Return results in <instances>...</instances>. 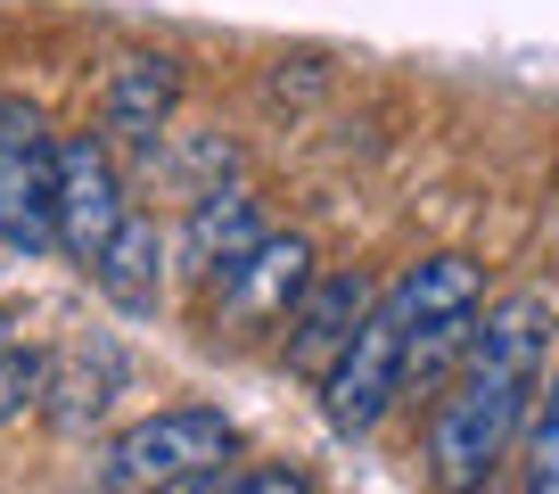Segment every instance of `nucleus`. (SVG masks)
<instances>
[{
  "label": "nucleus",
  "mask_w": 559,
  "mask_h": 494,
  "mask_svg": "<svg viewBox=\"0 0 559 494\" xmlns=\"http://www.w3.org/2000/svg\"><path fill=\"white\" fill-rule=\"evenodd\" d=\"M0 247L25 264L58 256V132L17 91H0Z\"/></svg>",
  "instance_id": "4"
},
{
  "label": "nucleus",
  "mask_w": 559,
  "mask_h": 494,
  "mask_svg": "<svg viewBox=\"0 0 559 494\" xmlns=\"http://www.w3.org/2000/svg\"><path fill=\"white\" fill-rule=\"evenodd\" d=\"M263 239H272V223H263V198L247 190V181H214V190H198L190 214H181V264H190V281H206L214 297H223V281Z\"/></svg>",
  "instance_id": "10"
},
{
  "label": "nucleus",
  "mask_w": 559,
  "mask_h": 494,
  "mask_svg": "<svg viewBox=\"0 0 559 494\" xmlns=\"http://www.w3.org/2000/svg\"><path fill=\"white\" fill-rule=\"evenodd\" d=\"M519 486L559 494V370H551V388L535 396V421L519 437Z\"/></svg>",
  "instance_id": "13"
},
{
  "label": "nucleus",
  "mask_w": 559,
  "mask_h": 494,
  "mask_svg": "<svg viewBox=\"0 0 559 494\" xmlns=\"http://www.w3.org/2000/svg\"><path fill=\"white\" fill-rule=\"evenodd\" d=\"M41 379H50V354L41 346H0V428L25 421V412H41Z\"/></svg>",
  "instance_id": "14"
},
{
  "label": "nucleus",
  "mask_w": 559,
  "mask_h": 494,
  "mask_svg": "<svg viewBox=\"0 0 559 494\" xmlns=\"http://www.w3.org/2000/svg\"><path fill=\"white\" fill-rule=\"evenodd\" d=\"M123 396V354L107 346V338H74V346L50 354V379H41V421L67 428V437H83V428H99L107 412H116Z\"/></svg>",
  "instance_id": "11"
},
{
  "label": "nucleus",
  "mask_w": 559,
  "mask_h": 494,
  "mask_svg": "<svg viewBox=\"0 0 559 494\" xmlns=\"http://www.w3.org/2000/svg\"><path fill=\"white\" fill-rule=\"evenodd\" d=\"M313 272H321L313 239H305V231H272V239L223 281L214 330H223L230 346H239V338H263V330H288V314H297V297L313 289Z\"/></svg>",
  "instance_id": "7"
},
{
  "label": "nucleus",
  "mask_w": 559,
  "mask_h": 494,
  "mask_svg": "<svg viewBox=\"0 0 559 494\" xmlns=\"http://www.w3.org/2000/svg\"><path fill=\"white\" fill-rule=\"evenodd\" d=\"M370 305H379V281H370L362 264L313 272V289L297 297V314H288V330H280V363L321 388V379H330V363L354 346V330L370 321Z\"/></svg>",
  "instance_id": "8"
},
{
  "label": "nucleus",
  "mask_w": 559,
  "mask_h": 494,
  "mask_svg": "<svg viewBox=\"0 0 559 494\" xmlns=\"http://www.w3.org/2000/svg\"><path fill=\"white\" fill-rule=\"evenodd\" d=\"M239 461V428L214 404H165L148 421H132L116 445L99 454V486L107 494H214Z\"/></svg>",
  "instance_id": "2"
},
{
  "label": "nucleus",
  "mask_w": 559,
  "mask_h": 494,
  "mask_svg": "<svg viewBox=\"0 0 559 494\" xmlns=\"http://www.w3.org/2000/svg\"><path fill=\"white\" fill-rule=\"evenodd\" d=\"M403 396H412V388H403V314H395V297L379 289L370 321L354 330V346L337 354L330 379H321V421H330L337 437H370Z\"/></svg>",
  "instance_id": "5"
},
{
  "label": "nucleus",
  "mask_w": 559,
  "mask_h": 494,
  "mask_svg": "<svg viewBox=\"0 0 559 494\" xmlns=\"http://www.w3.org/2000/svg\"><path fill=\"white\" fill-rule=\"evenodd\" d=\"M305 486H313L305 470H230L214 494H305Z\"/></svg>",
  "instance_id": "15"
},
{
  "label": "nucleus",
  "mask_w": 559,
  "mask_h": 494,
  "mask_svg": "<svg viewBox=\"0 0 559 494\" xmlns=\"http://www.w3.org/2000/svg\"><path fill=\"white\" fill-rule=\"evenodd\" d=\"M174 116H181V58L165 50H132L116 58L107 74V99H99V132L123 149V157H157L174 141Z\"/></svg>",
  "instance_id": "9"
},
{
  "label": "nucleus",
  "mask_w": 559,
  "mask_h": 494,
  "mask_svg": "<svg viewBox=\"0 0 559 494\" xmlns=\"http://www.w3.org/2000/svg\"><path fill=\"white\" fill-rule=\"evenodd\" d=\"M17 338H25V321L9 314V305H0V346H17Z\"/></svg>",
  "instance_id": "16"
},
{
  "label": "nucleus",
  "mask_w": 559,
  "mask_h": 494,
  "mask_svg": "<svg viewBox=\"0 0 559 494\" xmlns=\"http://www.w3.org/2000/svg\"><path fill=\"white\" fill-rule=\"evenodd\" d=\"M386 297L403 314V388L412 396L444 388L477 338V314H486V272L469 256H419L386 281Z\"/></svg>",
  "instance_id": "3"
},
{
  "label": "nucleus",
  "mask_w": 559,
  "mask_h": 494,
  "mask_svg": "<svg viewBox=\"0 0 559 494\" xmlns=\"http://www.w3.org/2000/svg\"><path fill=\"white\" fill-rule=\"evenodd\" d=\"M165 231H157V214H123L116 223V239L99 247V264H91V281H99V297L116 305V314H132V321H148L165 305Z\"/></svg>",
  "instance_id": "12"
},
{
  "label": "nucleus",
  "mask_w": 559,
  "mask_h": 494,
  "mask_svg": "<svg viewBox=\"0 0 559 494\" xmlns=\"http://www.w3.org/2000/svg\"><path fill=\"white\" fill-rule=\"evenodd\" d=\"M551 346H559L551 289H510L477 314L469 354L428 412V478L437 486H486L502 461H519L535 396L551 388Z\"/></svg>",
  "instance_id": "1"
},
{
  "label": "nucleus",
  "mask_w": 559,
  "mask_h": 494,
  "mask_svg": "<svg viewBox=\"0 0 559 494\" xmlns=\"http://www.w3.org/2000/svg\"><path fill=\"white\" fill-rule=\"evenodd\" d=\"M132 214L123 198V149L107 132H58V256L74 264H99V247L116 239V223Z\"/></svg>",
  "instance_id": "6"
}]
</instances>
